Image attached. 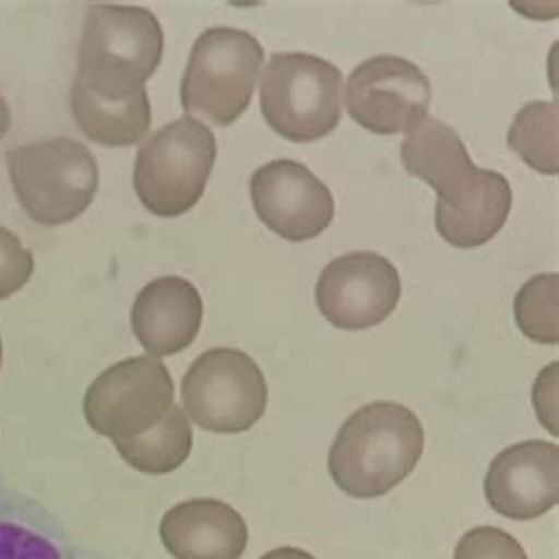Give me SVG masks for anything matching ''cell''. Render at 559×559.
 <instances>
[{
	"label": "cell",
	"mask_w": 559,
	"mask_h": 559,
	"mask_svg": "<svg viewBox=\"0 0 559 559\" xmlns=\"http://www.w3.org/2000/svg\"><path fill=\"white\" fill-rule=\"evenodd\" d=\"M425 432L414 411L376 402L352 414L329 451V473L352 498L390 493L414 473Z\"/></svg>",
	"instance_id": "1"
},
{
	"label": "cell",
	"mask_w": 559,
	"mask_h": 559,
	"mask_svg": "<svg viewBox=\"0 0 559 559\" xmlns=\"http://www.w3.org/2000/svg\"><path fill=\"white\" fill-rule=\"evenodd\" d=\"M164 57L156 14L135 5L87 8L73 83L99 99L121 102L144 91Z\"/></svg>",
	"instance_id": "2"
},
{
	"label": "cell",
	"mask_w": 559,
	"mask_h": 559,
	"mask_svg": "<svg viewBox=\"0 0 559 559\" xmlns=\"http://www.w3.org/2000/svg\"><path fill=\"white\" fill-rule=\"evenodd\" d=\"M14 197L43 227L67 225L83 215L97 194L99 168L85 144L55 138L14 146L8 152Z\"/></svg>",
	"instance_id": "3"
},
{
	"label": "cell",
	"mask_w": 559,
	"mask_h": 559,
	"mask_svg": "<svg viewBox=\"0 0 559 559\" xmlns=\"http://www.w3.org/2000/svg\"><path fill=\"white\" fill-rule=\"evenodd\" d=\"M217 158L213 130L182 116L140 144L132 187L150 213L180 217L201 201Z\"/></svg>",
	"instance_id": "4"
},
{
	"label": "cell",
	"mask_w": 559,
	"mask_h": 559,
	"mask_svg": "<svg viewBox=\"0 0 559 559\" xmlns=\"http://www.w3.org/2000/svg\"><path fill=\"white\" fill-rule=\"evenodd\" d=\"M343 73L307 52H276L262 73L260 107L267 126L290 142H317L341 126Z\"/></svg>",
	"instance_id": "5"
},
{
	"label": "cell",
	"mask_w": 559,
	"mask_h": 559,
	"mask_svg": "<svg viewBox=\"0 0 559 559\" xmlns=\"http://www.w3.org/2000/svg\"><path fill=\"white\" fill-rule=\"evenodd\" d=\"M262 62L255 36L227 26L209 28L189 55L180 83L182 109L215 126L237 123L253 99Z\"/></svg>",
	"instance_id": "6"
},
{
	"label": "cell",
	"mask_w": 559,
	"mask_h": 559,
	"mask_svg": "<svg viewBox=\"0 0 559 559\" xmlns=\"http://www.w3.org/2000/svg\"><path fill=\"white\" fill-rule=\"evenodd\" d=\"M182 408L209 432H246L267 411V380L246 352L209 349L182 378Z\"/></svg>",
	"instance_id": "7"
},
{
	"label": "cell",
	"mask_w": 559,
	"mask_h": 559,
	"mask_svg": "<svg viewBox=\"0 0 559 559\" xmlns=\"http://www.w3.org/2000/svg\"><path fill=\"white\" fill-rule=\"evenodd\" d=\"M175 404V382L156 357L114 364L85 392L83 414L91 428L111 441L135 439L158 428Z\"/></svg>",
	"instance_id": "8"
},
{
	"label": "cell",
	"mask_w": 559,
	"mask_h": 559,
	"mask_svg": "<svg viewBox=\"0 0 559 559\" xmlns=\"http://www.w3.org/2000/svg\"><path fill=\"white\" fill-rule=\"evenodd\" d=\"M430 79L404 57L380 55L359 64L347 81V111L376 135L414 130L428 116Z\"/></svg>",
	"instance_id": "9"
},
{
	"label": "cell",
	"mask_w": 559,
	"mask_h": 559,
	"mask_svg": "<svg viewBox=\"0 0 559 559\" xmlns=\"http://www.w3.org/2000/svg\"><path fill=\"white\" fill-rule=\"evenodd\" d=\"M400 298V272L388 258L371 250L331 260L317 282L319 312L343 331L378 326L396 310Z\"/></svg>",
	"instance_id": "10"
},
{
	"label": "cell",
	"mask_w": 559,
	"mask_h": 559,
	"mask_svg": "<svg viewBox=\"0 0 559 559\" xmlns=\"http://www.w3.org/2000/svg\"><path fill=\"white\" fill-rule=\"evenodd\" d=\"M255 213L278 237L300 243L319 237L333 223L331 189L298 160H272L250 178Z\"/></svg>",
	"instance_id": "11"
},
{
	"label": "cell",
	"mask_w": 559,
	"mask_h": 559,
	"mask_svg": "<svg viewBox=\"0 0 559 559\" xmlns=\"http://www.w3.org/2000/svg\"><path fill=\"white\" fill-rule=\"evenodd\" d=\"M489 506L503 518L528 522L559 503V447L555 441H522L500 451L484 479Z\"/></svg>",
	"instance_id": "12"
},
{
	"label": "cell",
	"mask_w": 559,
	"mask_h": 559,
	"mask_svg": "<svg viewBox=\"0 0 559 559\" xmlns=\"http://www.w3.org/2000/svg\"><path fill=\"white\" fill-rule=\"evenodd\" d=\"M203 300L194 284L180 276H160L146 284L132 302L130 326L150 357H170L197 341Z\"/></svg>",
	"instance_id": "13"
},
{
	"label": "cell",
	"mask_w": 559,
	"mask_h": 559,
	"mask_svg": "<svg viewBox=\"0 0 559 559\" xmlns=\"http://www.w3.org/2000/svg\"><path fill=\"white\" fill-rule=\"evenodd\" d=\"M158 534L175 559H241L248 548L246 520L215 498H191L170 508Z\"/></svg>",
	"instance_id": "14"
},
{
	"label": "cell",
	"mask_w": 559,
	"mask_h": 559,
	"mask_svg": "<svg viewBox=\"0 0 559 559\" xmlns=\"http://www.w3.org/2000/svg\"><path fill=\"white\" fill-rule=\"evenodd\" d=\"M402 164L408 175L437 191L441 205H455L473 197L481 178V168L473 164L459 132L430 116L406 132Z\"/></svg>",
	"instance_id": "15"
},
{
	"label": "cell",
	"mask_w": 559,
	"mask_h": 559,
	"mask_svg": "<svg viewBox=\"0 0 559 559\" xmlns=\"http://www.w3.org/2000/svg\"><path fill=\"white\" fill-rule=\"evenodd\" d=\"M512 211V189L500 173L481 170L475 194L455 203H437L435 225L441 239L455 248H477L506 227Z\"/></svg>",
	"instance_id": "16"
},
{
	"label": "cell",
	"mask_w": 559,
	"mask_h": 559,
	"mask_svg": "<svg viewBox=\"0 0 559 559\" xmlns=\"http://www.w3.org/2000/svg\"><path fill=\"white\" fill-rule=\"evenodd\" d=\"M0 559H91L32 500L0 479Z\"/></svg>",
	"instance_id": "17"
},
{
	"label": "cell",
	"mask_w": 559,
	"mask_h": 559,
	"mask_svg": "<svg viewBox=\"0 0 559 559\" xmlns=\"http://www.w3.org/2000/svg\"><path fill=\"white\" fill-rule=\"evenodd\" d=\"M71 114L87 140L102 146H132L138 144L152 126V107L146 87L121 102L99 99L71 83Z\"/></svg>",
	"instance_id": "18"
},
{
	"label": "cell",
	"mask_w": 559,
	"mask_h": 559,
	"mask_svg": "<svg viewBox=\"0 0 559 559\" xmlns=\"http://www.w3.org/2000/svg\"><path fill=\"white\" fill-rule=\"evenodd\" d=\"M191 444H194V435H191L189 418L185 408L175 404L158 428L135 439L114 441L121 459L146 475H168L185 465Z\"/></svg>",
	"instance_id": "19"
},
{
	"label": "cell",
	"mask_w": 559,
	"mask_h": 559,
	"mask_svg": "<svg viewBox=\"0 0 559 559\" xmlns=\"http://www.w3.org/2000/svg\"><path fill=\"white\" fill-rule=\"evenodd\" d=\"M559 109L555 102H532L524 105L508 132V144L520 154L526 166L543 175L559 173Z\"/></svg>",
	"instance_id": "20"
},
{
	"label": "cell",
	"mask_w": 559,
	"mask_h": 559,
	"mask_svg": "<svg viewBox=\"0 0 559 559\" xmlns=\"http://www.w3.org/2000/svg\"><path fill=\"white\" fill-rule=\"evenodd\" d=\"M514 319L526 337L540 345L559 341V276L538 274L514 298Z\"/></svg>",
	"instance_id": "21"
},
{
	"label": "cell",
	"mask_w": 559,
	"mask_h": 559,
	"mask_svg": "<svg viewBox=\"0 0 559 559\" xmlns=\"http://www.w3.org/2000/svg\"><path fill=\"white\" fill-rule=\"evenodd\" d=\"M453 559H528V557L514 536L500 532V528H493V526H477L459 540Z\"/></svg>",
	"instance_id": "22"
},
{
	"label": "cell",
	"mask_w": 559,
	"mask_h": 559,
	"mask_svg": "<svg viewBox=\"0 0 559 559\" xmlns=\"http://www.w3.org/2000/svg\"><path fill=\"white\" fill-rule=\"evenodd\" d=\"M34 255L20 241L17 234L0 227V300L14 296L34 276Z\"/></svg>",
	"instance_id": "23"
},
{
	"label": "cell",
	"mask_w": 559,
	"mask_h": 559,
	"mask_svg": "<svg viewBox=\"0 0 559 559\" xmlns=\"http://www.w3.org/2000/svg\"><path fill=\"white\" fill-rule=\"evenodd\" d=\"M260 559H317V557L300 550V548H276Z\"/></svg>",
	"instance_id": "24"
},
{
	"label": "cell",
	"mask_w": 559,
	"mask_h": 559,
	"mask_svg": "<svg viewBox=\"0 0 559 559\" xmlns=\"http://www.w3.org/2000/svg\"><path fill=\"white\" fill-rule=\"evenodd\" d=\"M12 126V114H10V107L5 97H0V140H3L8 135V130Z\"/></svg>",
	"instance_id": "25"
},
{
	"label": "cell",
	"mask_w": 559,
	"mask_h": 559,
	"mask_svg": "<svg viewBox=\"0 0 559 559\" xmlns=\"http://www.w3.org/2000/svg\"><path fill=\"white\" fill-rule=\"evenodd\" d=\"M0 366H3V341H0Z\"/></svg>",
	"instance_id": "26"
}]
</instances>
